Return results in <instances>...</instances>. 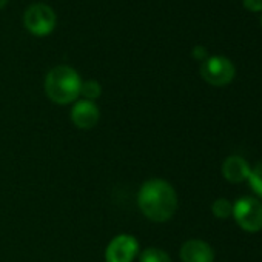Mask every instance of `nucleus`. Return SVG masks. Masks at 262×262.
Instances as JSON below:
<instances>
[{"label": "nucleus", "mask_w": 262, "mask_h": 262, "mask_svg": "<svg viewBox=\"0 0 262 262\" xmlns=\"http://www.w3.org/2000/svg\"><path fill=\"white\" fill-rule=\"evenodd\" d=\"M138 205L150 221L167 222L176 213L178 194L167 181L150 179L139 188Z\"/></svg>", "instance_id": "nucleus-1"}, {"label": "nucleus", "mask_w": 262, "mask_h": 262, "mask_svg": "<svg viewBox=\"0 0 262 262\" xmlns=\"http://www.w3.org/2000/svg\"><path fill=\"white\" fill-rule=\"evenodd\" d=\"M82 80L79 73L67 65H59L53 68L45 79L47 96L59 105H67L74 102L80 96Z\"/></svg>", "instance_id": "nucleus-2"}, {"label": "nucleus", "mask_w": 262, "mask_h": 262, "mask_svg": "<svg viewBox=\"0 0 262 262\" xmlns=\"http://www.w3.org/2000/svg\"><path fill=\"white\" fill-rule=\"evenodd\" d=\"M241 228L245 231H259L262 230V202L254 198H241L233 205L231 213Z\"/></svg>", "instance_id": "nucleus-3"}, {"label": "nucleus", "mask_w": 262, "mask_h": 262, "mask_svg": "<svg viewBox=\"0 0 262 262\" xmlns=\"http://www.w3.org/2000/svg\"><path fill=\"white\" fill-rule=\"evenodd\" d=\"M25 28L34 36H48L56 27V14L45 4L31 5L24 14Z\"/></svg>", "instance_id": "nucleus-4"}, {"label": "nucleus", "mask_w": 262, "mask_h": 262, "mask_svg": "<svg viewBox=\"0 0 262 262\" xmlns=\"http://www.w3.org/2000/svg\"><path fill=\"white\" fill-rule=\"evenodd\" d=\"M234 65L224 56L207 57L201 65V76L214 86H224L234 79Z\"/></svg>", "instance_id": "nucleus-5"}, {"label": "nucleus", "mask_w": 262, "mask_h": 262, "mask_svg": "<svg viewBox=\"0 0 262 262\" xmlns=\"http://www.w3.org/2000/svg\"><path fill=\"white\" fill-rule=\"evenodd\" d=\"M139 251V242L131 234L116 236L105 250L106 262H133Z\"/></svg>", "instance_id": "nucleus-6"}, {"label": "nucleus", "mask_w": 262, "mask_h": 262, "mask_svg": "<svg viewBox=\"0 0 262 262\" xmlns=\"http://www.w3.org/2000/svg\"><path fill=\"white\" fill-rule=\"evenodd\" d=\"M99 119H100V111L94 102L83 99V100H77L73 105L71 120L77 128L90 129L99 122Z\"/></svg>", "instance_id": "nucleus-7"}, {"label": "nucleus", "mask_w": 262, "mask_h": 262, "mask_svg": "<svg viewBox=\"0 0 262 262\" xmlns=\"http://www.w3.org/2000/svg\"><path fill=\"white\" fill-rule=\"evenodd\" d=\"M181 259L182 262H213L214 251L207 242L199 239H191L182 245Z\"/></svg>", "instance_id": "nucleus-8"}, {"label": "nucleus", "mask_w": 262, "mask_h": 262, "mask_svg": "<svg viewBox=\"0 0 262 262\" xmlns=\"http://www.w3.org/2000/svg\"><path fill=\"white\" fill-rule=\"evenodd\" d=\"M250 167L247 164L245 159L239 158V156H230L224 161L222 165V174L228 182L237 184L242 182L245 179H248L250 176Z\"/></svg>", "instance_id": "nucleus-9"}, {"label": "nucleus", "mask_w": 262, "mask_h": 262, "mask_svg": "<svg viewBox=\"0 0 262 262\" xmlns=\"http://www.w3.org/2000/svg\"><path fill=\"white\" fill-rule=\"evenodd\" d=\"M139 262H171V259L164 250L156 248V247H150L141 253Z\"/></svg>", "instance_id": "nucleus-10"}, {"label": "nucleus", "mask_w": 262, "mask_h": 262, "mask_svg": "<svg viewBox=\"0 0 262 262\" xmlns=\"http://www.w3.org/2000/svg\"><path fill=\"white\" fill-rule=\"evenodd\" d=\"M80 94L86 99V100H96L100 94H102V86L96 82V80H86L82 82L80 86Z\"/></svg>", "instance_id": "nucleus-11"}, {"label": "nucleus", "mask_w": 262, "mask_h": 262, "mask_svg": "<svg viewBox=\"0 0 262 262\" xmlns=\"http://www.w3.org/2000/svg\"><path fill=\"white\" fill-rule=\"evenodd\" d=\"M248 181H250V185H251L253 191L257 196L262 198V161L254 167V170L250 171Z\"/></svg>", "instance_id": "nucleus-12"}, {"label": "nucleus", "mask_w": 262, "mask_h": 262, "mask_svg": "<svg viewBox=\"0 0 262 262\" xmlns=\"http://www.w3.org/2000/svg\"><path fill=\"white\" fill-rule=\"evenodd\" d=\"M213 214L219 219H227L233 213V205L227 199H217L213 202Z\"/></svg>", "instance_id": "nucleus-13"}, {"label": "nucleus", "mask_w": 262, "mask_h": 262, "mask_svg": "<svg viewBox=\"0 0 262 262\" xmlns=\"http://www.w3.org/2000/svg\"><path fill=\"white\" fill-rule=\"evenodd\" d=\"M242 4L251 13L262 11V0H242Z\"/></svg>", "instance_id": "nucleus-14"}, {"label": "nucleus", "mask_w": 262, "mask_h": 262, "mask_svg": "<svg viewBox=\"0 0 262 262\" xmlns=\"http://www.w3.org/2000/svg\"><path fill=\"white\" fill-rule=\"evenodd\" d=\"M193 57L198 59V60H205L207 59V50L204 47H201V45L194 47L193 48Z\"/></svg>", "instance_id": "nucleus-15"}, {"label": "nucleus", "mask_w": 262, "mask_h": 262, "mask_svg": "<svg viewBox=\"0 0 262 262\" xmlns=\"http://www.w3.org/2000/svg\"><path fill=\"white\" fill-rule=\"evenodd\" d=\"M7 2H8V0H0V10H2L7 5Z\"/></svg>", "instance_id": "nucleus-16"}, {"label": "nucleus", "mask_w": 262, "mask_h": 262, "mask_svg": "<svg viewBox=\"0 0 262 262\" xmlns=\"http://www.w3.org/2000/svg\"><path fill=\"white\" fill-rule=\"evenodd\" d=\"M260 22H262V19H260Z\"/></svg>", "instance_id": "nucleus-17"}]
</instances>
